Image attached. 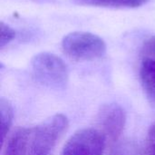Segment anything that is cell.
<instances>
[{"mask_svg": "<svg viewBox=\"0 0 155 155\" xmlns=\"http://www.w3.org/2000/svg\"><path fill=\"white\" fill-rule=\"evenodd\" d=\"M67 127V118L55 114L40 124L20 128L9 139L4 155H49Z\"/></svg>", "mask_w": 155, "mask_h": 155, "instance_id": "6da1fadb", "label": "cell"}, {"mask_svg": "<svg viewBox=\"0 0 155 155\" xmlns=\"http://www.w3.org/2000/svg\"><path fill=\"white\" fill-rule=\"evenodd\" d=\"M64 52L77 61H92L103 57L106 53L105 42L89 32H73L62 41Z\"/></svg>", "mask_w": 155, "mask_h": 155, "instance_id": "7a4b0ae2", "label": "cell"}, {"mask_svg": "<svg viewBox=\"0 0 155 155\" xmlns=\"http://www.w3.org/2000/svg\"><path fill=\"white\" fill-rule=\"evenodd\" d=\"M35 79L43 85L53 88H64L68 82V68L57 55L41 53L34 56L31 62Z\"/></svg>", "mask_w": 155, "mask_h": 155, "instance_id": "3957f363", "label": "cell"}, {"mask_svg": "<svg viewBox=\"0 0 155 155\" xmlns=\"http://www.w3.org/2000/svg\"><path fill=\"white\" fill-rule=\"evenodd\" d=\"M105 141L106 138L100 130L82 129L68 140L61 155H103Z\"/></svg>", "mask_w": 155, "mask_h": 155, "instance_id": "277c9868", "label": "cell"}, {"mask_svg": "<svg viewBox=\"0 0 155 155\" xmlns=\"http://www.w3.org/2000/svg\"><path fill=\"white\" fill-rule=\"evenodd\" d=\"M124 110L117 104H104L98 114L100 131L105 138L115 142L120 137L125 124Z\"/></svg>", "mask_w": 155, "mask_h": 155, "instance_id": "5b68a950", "label": "cell"}, {"mask_svg": "<svg viewBox=\"0 0 155 155\" xmlns=\"http://www.w3.org/2000/svg\"><path fill=\"white\" fill-rule=\"evenodd\" d=\"M140 76L142 84L149 98L155 101V59L143 58Z\"/></svg>", "mask_w": 155, "mask_h": 155, "instance_id": "8992f818", "label": "cell"}, {"mask_svg": "<svg viewBox=\"0 0 155 155\" xmlns=\"http://www.w3.org/2000/svg\"><path fill=\"white\" fill-rule=\"evenodd\" d=\"M75 4L98 7L136 8L149 2V0H73Z\"/></svg>", "mask_w": 155, "mask_h": 155, "instance_id": "52a82bcc", "label": "cell"}, {"mask_svg": "<svg viewBox=\"0 0 155 155\" xmlns=\"http://www.w3.org/2000/svg\"><path fill=\"white\" fill-rule=\"evenodd\" d=\"M0 121H1V142L5 141V138L11 127L13 121V108L10 103L2 98L0 100Z\"/></svg>", "mask_w": 155, "mask_h": 155, "instance_id": "ba28073f", "label": "cell"}, {"mask_svg": "<svg viewBox=\"0 0 155 155\" xmlns=\"http://www.w3.org/2000/svg\"><path fill=\"white\" fill-rule=\"evenodd\" d=\"M109 155H143V153L134 142L123 141L112 149Z\"/></svg>", "mask_w": 155, "mask_h": 155, "instance_id": "9c48e42d", "label": "cell"}, {"mask_svg": "<svg viewBox=\"0 0 155 155\" xmlns=\"http://www.w3.org/2000/svg\"><path fill=\"white\" fill-rule=\"evenodd\" d=\"M15 37V31L4 22L0 23V48L5 47Z\"/></svg>", "mask_w": 155, "mask_h": 155, "instance_id": "30bf717a", "label": "cell"}, {"mask_svg": "<svg viewBox=\"0 0 155 155\" xmlns=\"http://www.w3.org/2000/svg\"><path fill=\"white\" fill-rule=\"evenodd\" d=\"M142 54L143 58L155 59V36L150 37L143 43Z\"/></svg>", "mask_w": 155, "mask_h": 155, "instance_id": "8fae6325", "label": "cell"}, {"mask_svg": "<svg viewBox=\"0 0 155 155\" xmlns=\"http://www.w3.org/2000/svg\"><path fill=\"white\" fill-rule=\"evenodd\" d=\"M146 155H155V123L151 126L147 134Z\"/></svg>", "mask_w": 155, "mask_h": 155, "instance_id": "7c38bea8", "label": "cell"}]
</instances>
